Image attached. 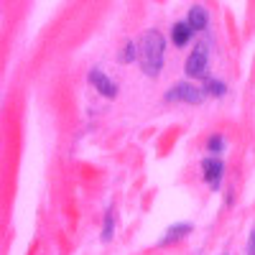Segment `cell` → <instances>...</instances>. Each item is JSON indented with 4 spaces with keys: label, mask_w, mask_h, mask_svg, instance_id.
<instances>
[{
    "label": "cell",
    "mask_w": 255,
    "mask_h": 255,
    "mask_svg": "<svg viewBox=\"0 0 255 255\" xmlns=\"http://www.w3.org/2000/svg\"><path fill=\"white\" fill-rule=\"evenodd\" d=\"M123 64H130V61H135L138 59V51H135V44H125V49L120 51V56H118Z\"/></svg>",
    "instance_id": "8fae6325"
},
{
    "label": "cell",
    "mask_w": 255,
    "mask_h": 255,
    "mask_svg": "<svg viewBox=\"0 0 255 255\" xmlns=\"http://www.w3.org/2000/svg\"><path fill=\"white\" fill-rule=\"evenodd\" d=\"M166 100H168V102L181 100V102H189V105H199V102L204 100V92L197 90V87H191V84H186V82H181V84H176V87L168 90Z\"/></svg>",
    "instance_id": "3957f363"
},
{
    "label": "cell",
    "mask_w": 255,
    "mask_h": 255,
    "mask_svg": "<svg viewBox=\"0 0 255 255\" xmlns=\"http://www.w3.org/2000/svg\"><path fill=\"white\" fill-rule=\"evenodd\" d=\"M207 67H209V49L204 44H199L186 61V74L189 77H207Z\"/></svg>",
    "instance_id": "7a4b0ae2"
},
{
    "label": "cell",
    "mask_w": 255,
    "mask_h": 255,
    "mask_svg": "<svg viewBox=\"0 0 255 255\" xmlns=\"http://www.w3.org/2000/svg\"><path fill=\"white\" fill-rule=\"evenodd\" d=\"M163 51H166V41L158 31H145L138 46V59L143 64V72L148 77H156L163 67Z\"/></svg>",
    "instance_id": "6da1fadb"
},
{
    "label": "cell",
    "mask_w": 255,
    "mask_h": 255,
    "mask_svg": "<svg viewBox=\"0 0 255 255\" xmlns=\"http://www.w3.org/2000/svg\"><path fill=\"white\" fill-rule=\"evenodd\" d=\"M191 230H194V227H191V222H179V225H174V227H168L166 238H161V243H158V245H171V243H176V240L186 238Z\"/></svg>",
    "instance_id": "8992f818"
},
{
    "label": "cell",
    "mask_w": 255,
    "mask_h": 255,
    "mask_svg": "<svg viewBox=\"0 0 255 255\" xmlns=\"http://www.w3.org/2000/svg\"><path fill=\"white\" fill-rule=\"evenodd\" d=\"M191 33H194V28H191V23L186 20V23H176V26H174L171 38H174V44L181 49V46H186L189 41H191Z\"/></svg>",
    "instance_id": "52a82bcc"
},
{
    "label": "cell",
    "mask_w": 255,
    "mask_h": 255,
    "mask_svg": "<svg viewBox=\"0 0 255 255\" xmlns=\"http://www.w3.org/2000/svg\"><path fill=\"white\" fill-rule=\"evenodd\" d=\"M245 253H248V255H255V230L250 232V238H248V245H245Z\"/></svg>",
    "instance_id": "4fadbf2b"
},
{
    "label": "cell",
    "mask_w": 255,
    "mask_h": 255,
    "mask_svg": "<svg viewBox=\"0 0 255 255\" xmlns=\"http://www.w3.org/2000/svg\"><path fill=\"white\" fill-rule=\"evenodd\" d=\"M202 171H204V181H209L212 189H217V186H220V179H222V174H225V166H222L220 158H204Z\"/></svg>",
    "instance_id": "277c9868"
},
{
    "label": "cell",
    "mask_w": 255,
    "mask_h": 255,
    "mask_svg": "<svg viewBox=\"0 0 255 255\" xmlns=\"http://www.w3.org/2000/svg\"><path fill=\"white\" fill-rule=\"evenodd\" d=\"M113 225H115V215H113V209L105 215V227H102V243H108L113 238Z\"/></svg>",
    "instance_id": "30bf717a"
},
{
    "label": "cell",
    "mask_w": 255,
    "mask_h": 255,
    "mask_svg": "<svg viewBox=\"0 0 255 255\" xmlns=\"http://www.w3.org/2000/svg\"><path fill=\"white\" fill-rule=\"evenodd\" d=\"M90 82L95 84V87H97V92L100 95H105V97H108V100H113L115 95H118V87H115V82H110L108 77H105L100 69H92L90 72Z\"/></svg>",
    "instance_id": "5b68a950"
},
{
    "label": "cell",
    "mask_w": 255,
    "mask_h": 255,
    "mask_svg": "<svg viewBox=\"0 0 255 255\" xmlns=\"http://www.w3.org/2000/svg\"><path fill=\"white\" fill-rule=\"evenodd\" d=\"M207 148H209V153H222L225 151V138L222 135H212L209 143H207Z\"/></svg>",
    "instance_id": "7c38bea8"
},
{
    "label": "cell",
    "mask_w": 255,
    "mask_h": 255,
    "mask_svg": "<svg viewBox=\"0 0 255 255\" xmlns=\"http://www.w3.org/2000/svg\"><path fill=\"white\" fill-rule=\"evenodd\" d=\"M204 92L207 95H212V97H222L225 92H227V87L220 82V79H212V77H207L204 79Z\"/></svg>",
    "instance_id": "9c48e42d"
},
{
    "label": "cell",
    "mask_w": 255,
    "mask_h": 255,
    "mask_svg": "<svg viewBox=\"0 0 255 255\" xmlns=\"http://www.w3.org/2000/svg\"><path fill=\"white\" fill-rule=\"evenodd\" d=\"M207 20H209V13H207V8H202V5H194V8L189 10V23H191V28H194V31H204Z\"/></svg>",
    "instance_id": "ba28073f"
}]
</instances>
